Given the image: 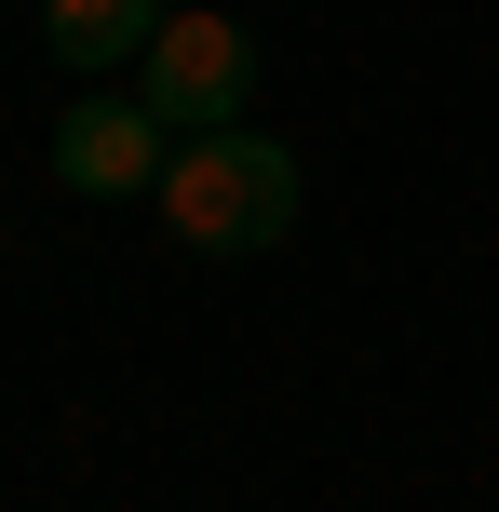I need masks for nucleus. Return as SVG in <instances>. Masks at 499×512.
<instances>
[{
  "label": "nucleus",
  "instance_id": "obj_1",
  "mask_svg": "<svg viewBox=\"0 0 499 512\" xmlns=\"http://www.w3.org/2000/svg\"><path fill=\"white\" fill-rule=\"evenodd\" d=\"M162 230L203 256H270L297 230V149L284 135H176V176H162Z\"/></svg>",
  "mask_w": 499,
  "mask_h": 512
},
{
  "label": "nucleus",
  "instance_id": "obj_3",
  "mask_svg": "<svg viewBox=\"0 0 499 512\" xmlns=\"http://www.w3.org/2000/svg\"><path fill=\"white\" fill-rule=\"evenodd\" d=\"M54 176L81 189V203H162V176H176V135H162L149 95H81L68 122H54Z\"/></svg>",
  "mask_w": 499,
  "mask_h": 512
},
{
  "label": "nucleus",
  "instance_id": "obj_2",
  "mask_svg": "<svg viewBox=\"0 0 499 512\" xmlns=\"http://www.w3.org/2000/svg\"><path fill=\"white\" fill-rule=\"evenodd\" d=\"M135 95L162 108V135H230L243 95H257V41H243L230 14H162L149 68H135Z\"/></svg>",
  "mask_w": 499,
  "mask_h": 512
},
{
  "label": "nucleus",
  "instance_id": "obj_4",
  "mask_svg": "<svg viewBox=\"0 0 499 512\" xmlns=\"http://www.w3.org/2000/svg\"><path fill=\"white\" fill-rule=\"evenodd\" d=\"M162 14L176 0H41V41H54V68L68 81H122V68H149V41H162Z\"/></svg>",
  "mask_w": 499,
  "mask_h": 512
}]
</instances>
